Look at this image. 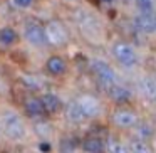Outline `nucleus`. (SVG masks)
<instances>
[{
  "label": "nucleus",
  "instance_id": "nucleus-16",
  "mask_svg": "<svg viewBox=\"0 0 156 153\" xmlns=\"http://www.w3.org/2000/svg\"><path fill=\"white\" fill-rule=\"evenodd\" d=\"M106 150H108V153H129V150L119 140H114V138H109L106 141Z\"/></svg>",
  "mask_w": 156,
  "mask_h": 153
},
{
  "label": "nucleus",
  "instance_id": "nucleus-25",
  "mask_svg": "<svg viewBox=\"0 0 156 153\" xmlns=\"http://www.w3.org/2000/svg\"><path fill=\"white\" fill-rule=\"evenodd\" d=\"M153 20H154V31H156V12H154V15H153Z\"/></svg>",
  "mask_w": 156,
  "mask_h": 153
},
{
  "label": "nucleus",
  "instance_id": "nucleus-18",
  "mask_svg": "<svg viewBox=\"0 0 156 153\" xmlns=\"http://www.w3.org/2000/svg\"><path fill=\"white\" fill-rule=\"evenodd\" d=\"M15 39H17V35H15V31L10 27H5L0 31V42L5 46H10L15 42Z\"/></svg>",
  "mask_w": 156,
  "mask_h": 153
},
{
  "label": "nucleus",
  "instance_id": "nucleus-3",
  "mask_svg": "<svg viewBox=\"0 0 156 153\" xmlns=\"http://www.w3.org/2000/svg\"><path fill=\"white\" fill-rule=\"evenodd\" d=\"M91 67H92V71H94V74L98 76V79L106 86V88L116 82V74H114V71H112V69L109 67V66L106 64L104 61H99V59H96V61H92Z\"/></svg>",
  "mask_w": 156,
  "mask_h": 153
},
{
  "label": "nucleus",
  "instance_id": "nucleus-2",
  "mask_svg": "<svg viewBox=\"0 0 156 153\" xmlns=\"http://www.w3.org/2000/svg\"><path fill=\"white\" fill-rule=\"evenodd\" d=\"M112 54H114V57L118 59L122 66H126V67H133V66L136 64V61H138L134 49L129 44H126V42H116V44L112 46Z\"/></svg>",
  "mask_w": 156,
  "mask_h": 153
},
{
  "label": "nucleus",
  "instance_id": "nucleus-4",
  "mask_svg": "<svg viewBox=\"0 0 156 153\" xmlns=\"http://www.w3.org/2000/svg\"><path fill=\"white\" fill-rule=\"evenodd\" d=\"M45 35H47V41L54 46H61L67 41V35H66V31L59 22H51L45 29Z\"/></svg>",
  "mask_w": 156,
  "mask_h": 153
},
{
  "label": "nucleus",
  "instance_id": "nucleus-24",
  "mask_svg": "<svg viewBox=\"0 0 156 153\" xmlns=\"http://www.w3.org/2000/svg\"><path fill=\"white\" fill-rule=\"evenodd\" d=\"M41 150H44V151H49V150H51V146H49V145H45V143H44V145L41 143Z\"/></svg>",
  "mask_w": 156,
  "mask_h": 153
},
{
  "label": "nucleus",
  "instance_id": "nucleus-10",
  "mask_svg": "<svg viewBox=\"0 0 156 153\" xmlns=\"http://www.w3.org/2000/svg\"><path fill=\"white\" fill-rule=\"evenodd\" d=\"M66 116H67V119L72 123H81L86 119V115H84V111H82V108L79 106L77 101H72L67 104V108H66Z\"/></svg>",
  "mask_w": 156,
  "mask_h": 153
},
{
  "label": "nucleus",
  "instance_id": "nucleus-14",
  "mask_svg": "<svg viewBox=\"0 0 156 153\" xmlns=\"http://www.w3.org/2000/svg\"><path fill=\"white\" fill-rule=\"evenodd\" d=\"M25 111H27L30 116H41L45 109H44V104H42L41 99L29 98L27 101H25Z\"/></svg>",
  "mask_w": 156,
  "mask_h": 153
},
{
  "label": "nucleus",
  "instance_id": "nucleus-26",
  "mask_svg": "<svg viewBox=\"0 0 156 153\" xmlns=\"http://www.w3.org/2000/svg\"><path fill=\"white\" fill-rule=\"evenodd\" d=\"M102 2H106V4H111V2H114V0H102Z\"/></svg>",
  "mask_w": 156,
  "mask_h": 153
},
{
  "label": "nucleus",
  "instance_id": "nucleus-17",
  "mask_svg": "<svg viewBox=\"0 0 156 153\" xmlns=\"http://www.w3.org/2000/svg\"><path fill=\"white\" fill-rule=\"evenodd\" d=\"M131 153H153V148L146 140H133L131 141Z\"/></svg>",
  "mask_w": 156,
  "mask_h": 153
},
{
  "label": "nucleus",
  "instance_id": "nucleus-23",
  "mask_svg": "<svg viewBox=\"0 0 156 153\" xmlns=\"http://www.w3.org/2000/svg\"><path fill=\"white\" fill-rule=\"evenodd\" d=\"M35 131L39 133V135H49L51 133V129H49V125H35Z\"/></svg>",
  "mask_w": 156,
  "mask_h": 153
},
{
  "label": "nucleus",
  "instance_id": "nucleus-12",
  "mask_svg": "<svg viewBox=\"0 0 156 153\" xmlns=\"http://www.w3.org/2000/svg\"><path fill=\"white\" fill-rule=\"evenodd\" d=\"M47 71L54 76H59L66 71V61L59 56H52L51 59L47 61Z\"/></svg>",
  "mask_w": 156,
  "mask_h": 153
},
{
  "label": "nucleus",
  "instance_id": "nucleus-20",
  "mask_svg": "<svg viewBox=\"0 0 156 153\" xmlns=\"http://www.w3.org/2000/svg\"><path fill=\"white\" fill-rule=\"evenodd\" d=\"M76 148L74 140H62L61 141V151L62 153H72Z\"/></svg>",
  "mask_w": 156,
  "mask_h": 153
},
{
  "label": "nucleus",
  "instance_id": "nucleus-21",
  "mask_svg": "<svg viewBox=\"0 0 156 153\" xmlns=\"http://www.w3.org/2000/svg\"><path fill=\"white\" fill-rule=\"evenodd\" d=\"M138 133H139V136L144 140L146 136H151L153 135V129H151V126H149V125H141V126H139V129H138Z\"/></svg>",
  "mask_w": 156,
  "mask_h": 153
},
{
  "label": "nucleus",
  "instance_id": "nucleus-22",
  "mask_svg": "<svg viewBox=\"0 0 156 153\" xmlns=\"http://www.w3.org/2000/svg\"><path fill=\"white\" fill-rule=\"evenodd\" d=\"M32 2H34V0H14V4L17 5V7H20V9H27V7H30Z\"/></svg>",
  "mask_w": 156,
  "mask_h": 153
},
{
  "label": "nucleus",
  "instance_id": "nucleus-7",
  "mask_svg": "<svg viewBox=\"0 0 156 153\" xmlns=\"http://www.w3.org/2000/svg\"><path fill=\"white\" fill-rule=\"evenodd\" d=\"M77 103L82 108V111H84L86 118H92V116H96L99 113V101L96 98H92V96H82Z\"/></svg>",
  "mask_w": 156,
  "mask_h": 153
},
{
  "label": "nucleus",
  "instance_id": "nucleus-15",
  "mask_svg": "<svg viewBox=\"0 0 156 153\" xmlns=\"http://www.w3.org/2000/svg\"><path fill=\"white\" fill-rule=\"evenodd\" d=\"M141 89H143V93H144L148 98H151V99L156 98V81L154 79L144 78L141 81Z\"/></svg>",
  "mask_w": 156,
  "mask_h": 153
},
{
  "label": "nucleus",
  "instance_id": "nucleus-11",
  "mask_svg": "<svg viewBox=\"0 0 156 153\" xmlns=\"http://www.w3.org/2000/svg\"><path fill=\"white\" fill-rule=\"evenodd\" d=\"M42 104H44V109L47 113H57L59 109H61V99L57 98L55 94H51V93H47V94H44L41 98Z\"/></svg>",
  "mask_w": 156,
  "mask_h": 153
},
{
  "label": "nucleus",
  "instance_id": "nucleus-13",
  "mask_svg": "<svg viewBox=\"0 0 156 153\" xmlns=\"http://www.w3.org/2000/svg\"><path fill=\"white\" fill-rule=\"evenodd\" d=\"M82 148H84L86 153H102V150H104V143H102V140L91 136V138L84 140Z\"/></svg>",
  "mask_w": 156,
  "mask_h": 153
},
{
  "label": "nucleus",
  "instance_id": "nucleus-8",
  "mask_svg": "<svg viewBox=\"0 0 156 153\" xmlns=\"http://www.w3.org/2000/svg\"><path fill=\"white\" fill-rule=\"evenodd\" d=\"M134 25L138 31L141 32H153L154 31V20L149 12H141L138 17L134 19Z\"/></svg>",
  "mask_w": 156,
  "mask_h": 153
},
{
  "label": "nucleus",
  "instance_id": "nucleus-9",
  "mask_svg": "<svg viewBox=\"0 0 156 153\" xmlns=\"http://www.w3.org/2000/svg\"><path fill=\"white\" fill-rule=\"evenodd\" d=\"M108 94L111 96V99H114L116 103H126L131 98V93L126 88H122V86L116 84V82L111 86H108Z\"/></svg>",
  "mask_w": 156,
  "mask_h": 153
},
{
  "label": "nucleus",
  "instance_id": "nucleus-19",
  "mask_svg": "<svg viewBox=\"0 0 156 153\" xmlns=\"http://www.w3.org/2000/svg\"><path fill=\"white\" fill-rule=\"evenodd\" d=\"M136 5H138V9L141 12H151L154 0H136Z\"/></svg>",
  "mask_w": 156,
  "mask_h": 153
},
{
  "label": "nucleus",
  "instance_id": "nucleus-5",
  "mask_svg": "<svg viewBox=\"0 0 156 153\" xmlns=\"http://www.w3.org/2000/svg\"><path fill=\"white\" fill-rule=\"evenodd\" d=\"M24 35H25V39L34 46H42V44H45V41H47L45 31L37 24H29L27 27H25Z\"/></svg>",
  "mask_w": 156,
  "mask_h": 153
},
{
  "label": "nucleus",
  "instance_id": "nucleus-1",
  "mask_svg": "<svg viewBox=\"0 0 156 153\" xmlns=\"http://www.w3.org/2000/svg\"><path fill=\"white\" fill-rule=\"evenodd\" d=\"M2 128H4L5 135L12 140H20L25 136L24 123H22V119L12 111L4 113V116H2Z\"/></svg>",
  "mask_w": 156,
  "mask_h": 153
},
{
  "label": "nucleus",
  "instance_id": "nucleus-6",
  "mask_svg": "<svg viewBox=\"0 0 156 153\" xmlns=\"http://www.w3.org/2000/svg\"><path fill=\"white\" fill-rule=\"evenodd\" d=\"M112 119H114V123L118 126H121V128H129V126L136 125L138 116H136V113L131 111V109H118V111H114V115H112Z\"/></svg>",
  "mask_w": 156,
  "mask_h": 153
}]
</instances>
